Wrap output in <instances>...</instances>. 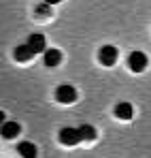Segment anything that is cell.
<instances>
[{
    "mask_svg": "<svg viewBox=\"0 0 151 158\" xmlns=\"http://www.w3.org/2000/svg\"><path fill=\"white\" fill-rule=\"evenodd\" d=\"M147 64H149L147 53L132 52L130 56H128V66H130V71H132V73H143V71L147 69Z\"/></svg>",
    "mask_w": 151,
    "mask_h": 158,
    "instance_id": "1",
    "label": "cell"
},
{
    "mask_svg": "<svg viewBox=\"0 0 151 158\" xmlns=\"http://www.w3.org/2000/svg\"><path fill=\"white\" fill-rule=\"evenodd\" d=\"M55 101L62 103V105H70V103H75V101H77V90L73 88V85H68V83L58 85V88H55Z\"/></svg>",
    "mask_w": 151,
    "mask_h": 158,
    "instance_id": "2",
    "label": "cell"
},
{
    "mask_svg": "<svg viewBox=\"0 0 151 158\" xmlns=\"http://www.w3.org/2000/svg\"><path fill=\"white\" fill-rule=\"evenodd\" d=\"M60 143L62 145H66V148H75L77 143H81V137H79V131L77 128H70V126H66V128H62L60 131Z\"/></svg>",
    "mask_w": 151,
    "mask_h": 158,
    "instance_id": "3",
    "label": "cell"
},
{
    "mask_svg": "<svg viewBox=\"0 0 151 158\" xmlns=\"http://www.w3.org/2000/svg\"><path fill=\"white\" fill-rule=\"evenodd\" d=\"M32 53L36 56V53H43L47 49V39H45V34H41V32H34V34H30V39H28V43H26Z\"/></svg>",
    "mask_w": 151,
    "mask_h": 158,
    "instance_id": "4",
    "label": "cell"
},
{
    "mask_svg": "<svg viewBox=\"0 0 151 158\" xmlns=\"http://www.w3.org/2000/svg\"><path fill=\"white\" fill-rule=\"evenodd\" d=\"M98 60H100L102 66H113V64L117 62V49H115L113 45H104V47H100Z\"/></svg>",
    "mask_w": 151,
    "mask_h": 158,
    "instance_id": "5",
    "label": "cell"
},
{
    "mask_svg": "<svg viewBox=\"0 0 151 158\" xmlns=\"http://www.w3.org/2000/svg\"><path fill=\"white\" fill-rule=\"evenodd\" d=\"M19 131H22V126L17 124V122H2L0 124V135L4 137V139H13V137H17L19 135Z\"/></svg>",
    "mask_w": 151,
    "mask_h": 158,
    "instance_id": "6",
    "label": "cell"
},
{
    "mask_svg": "<svg viewBox=\"0 0 151 158\" xmlns=\"http://www.w3.org/2000/svg\"><path fill=\"white\" fill-rule=\"evenodd\" d=\"M43 62H45V66H58L60 62H62V52L60 49H45L43 52Z\"/></svg>",
    "mask_w": 151,
    "mask_h": 158,
    "instance_id": "7",
    "label": "cell"
},
{
    "mask_svg": "<svg viewBox=\"0 0 151 158\" xmlns=\"http://www.w3.org/2000/svg\"><path fill=\"white\" fill-rule=\"evenodd\" d=\"M13 56H15V60H17V62H22V64L30 62V60L34 58L32 49H30L26 43H24V45H17V47H15V52H13Z\"/></svg>",
    "mask_w": 151,
    "mask_h": 158,
    "instance_id": "8",
    "label": "cell"
},
{
    "mask_svg": "<svg viewBox=\"0 0 151 158\" xmlns=\"http://www.w3.org/2000/svg\"><path fill=\"white\" fill-rule=\"evenodd\" d=\"M17 152H19V156H24V158H36V145L32 141H19Z\"/></svg>",
    "mask_w": 151,
    "mask_h": 158,
    "instance_id": "9",
    "label": "cell"
},
{
    "mask_svg": "<svg viewBox=\"0 0 151 158\" xmlns=\"http://www.w3.org/2000/svg\"><path fill=\"white\" fill-rule=\"evenodd\" d=\"M132 115H134V107L130 105V103H119V105L115 107V118H119V120H132Z\"/></svg>",
    "mask_w": 151,
    "mask_h": 158,
    "instance_id": "10",
    "label": "cell"
},
{
    "mask_svg": "<svg viewBox=\"0 0 151 158\" xmlns=\"http://www.w3.org/2000/svg\"><path fill=\"white\" fill-rule=\"evenodd\" d=\"M77 131H79L81 141H94V139L98 137V132H96V128H94L92 124H83V126H79Z\"/></svg>",
    "mask_w": 151,
    "mask_h": 158,
    "instance_id": "11",
    "label": "cell"
},
{
    "mask_svg": "<svg viewBox=\"0 0 151 158\" xmlns=\"http://www.w3.org/2000/svg\"><path fill=\"white\" fill-rule=\"evenodd\" d=\"M49 6H55V4H60V2H64V0H45Z\"/></svg>",
    "mask_w": 151,
    "mask_h": 158,
    "instance_id": "12",
    "label": "cell"
},
{
    "mask_svg": "<svg viewBox=\"0 0 151 158\" xmlns=\"http://www.w3.org/2000/svg\"><path fill=\"white\" fill-rule=\"evenodd\" d=\"M2 122H4V111L0 109V124H2Z\"/></svg>",
    "mask_w": 151,
    "mask_h": 158,
    "instance_id": "13",
    "label": "cell"
}]
</instances>
